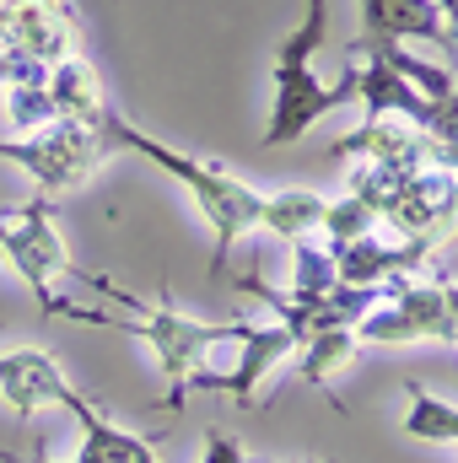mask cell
Here are the masks:
<instances>
[{
	"label": "cell",
	"instance_id": "52a82bcc",
	"mask_svg": "<svg viewBox=\"0 0 458 463\" xmlns=\"http://www.w3.org/2000/svg\"><path fill=\"white\" fill-rule=\"evenodd\" d=\"M335 162H372V167H426V135L410 124V118H394V114H377V118H361V129L340 135L329 146Z\"/></svg>",
	"mask_w": 458,
	"mask_h": 463
},
{
	"label": "cell",
	"instance_id": "277c9868",
	"mask_svg": "<svg viewBox=\"0 0 458 463\" xmlns=\"http://www.w3.org/2000/svg\"><path fill=\"white\" fill-rule=\"evenodd\" d=\"M0 156L16 162L43 194H71V189H81V184L114 156V146H109L103 129L54 118V124L33 129V135H22V140H0Z\"/></svg>",
	"mask_w": 458,
	"mask_h": 463
},
{
	"label": "cell",
	"instance_id": "3957f363",
	"mask_svg": "<svg viewBox=\"0 0 458 463\" xmlns=\"http://www.w3.org/2000/svg\"><path fill=\"white\" fill-rule=\"evenodd\" d=\"M0 259L22 275V286L38 297V313L43 318H76L87 307L65 302L54 286L60 280H76V264L65 253V237L54 227V211L49 200H27V205H0Z\"/></svg>",
	"mask_w": 458,
	"mask_h": 463
},
{
	"label": "cell",
	"instance_id": "30bf717a",
	"mask_svg": "<svg viewBox=\"0 0 458 463\" xmlns=\"http://www.w3.org/2000/svg\"><path fill=\"white\" fill-rule=\"evenodd\" d=\"M65 410L81 420V463H162L151 453V442L146 437H129L124 426H114L87 393H65Z\"/></svg>",
	"mask_w": 458,
	"mask_h": 463
},
{
	"label": "cell",
	"instance_id": "8992f818",
	"mask_svg": "<svg viewBox=\"0 0 458 463\" xmlns=\"http://www.w3.org/2000/svg\"><path fill=\"white\" fill-rule=\"evenodd\" d=\"M297 350V335L286 329V324H248V335H243V355H237V366L232 372H195L189 377V388H211V393H227L237 410H253V393H259V383L286 361Z\"/></svg>",
	"mask_w": 458,
	"mask_h": 463
},
{
	"label": "cell",
	"instance_id": "9a60e30c",
	"mask_svg": "<svg viewBox=\"0 0 458 463\" xmlns=\"http://www.w3.org/2000/svg\"><path fill=\"white\" fill-rule=\"evenodd\" d=\"M5 118L22 129V135H33V129H43V124H54V98H49V81H27V87H5Z\"/></svg>",
	"mask_w": 458,
	"mask_h": 463
},
{
	"label": "cell",
	"instance_id": "ba28073f",
	"mask_svg": "<svg viewBox=\"0 0 458 463\" xmlns=\"http://www.w3.org/2000/svg\"><path fill=\"white\" fill-rule=\"evenodd\" d=\"M71 383L60 372V361L49 350H11L0 355V399L11 404V415L27 426L38 404H65Z\"/></svg>",
	"mask_w": 458,
	"mask_h": 463
},
{
	"label": "cell",
	"instance_id": "9c48e42d",
	"mask_svg": "<svg viewBox=\"0 0 458 463\" xmlns=\"http://www.w3.org/2000/svg\"><path fill=\"white\" fill-rule=\"evenodd\" d=\"M367 33L361 38H383V43H432V49H453L437 0H361Z\"/></svg>",
	"mask_w": 458,
	"mask_h": 463
},
{
	"label": "cell",
	"instance_id": "e0dca14e",
	"mask_svg": "<svg viewBox=\"0 0 458 463\" xmlns=\"http://www.w3.org/2000/svg\"><path fill=\"white\" fill-rule=\"evenodd\" d=\"M437 11H443V27H448V38L458 43V0H437Z\"/></svg>",
	"mask_w": 458,
	"mask_h": 463
},
{
	"label": "cell",
	"instance_id": "7c38bea8",
	"mask_svg": "<svg viewBox=\"0 0 458 463\" xmlns=\"http://www.w3.org/2000/svg\"><path fill=\"white\" fill-rule=\"evenodd\" d=\"M324 211H329L324 194H313V189H281V194H264L259 227L286 237V242H308L313 232L324 227Z\"/></svg>",
	"mask_w": 458,
	"mask_h": 463
},
{
	"label": "cell",
	"instance_id": "ac0fdd59",
	"mask_svg": "<svg viewBox=\"0 0 458 463\" xmlns=\"http://www.w3.org/2000/svg\"><path fill=\"white\" fill-rule=\"evenodd\" d=\"M27 463H54V458H43V453H33V458H27ZM76 463H81V458H76Z\"/></svg>",
	"mask_w": 458,
	"mask_h": 463
},
{
	"label": "cell",
	"instance_id": "5b68a950",
	"mask_svg": "<svg viewBox=\"0 0 458 463\" xmlns=\"http://www.w3.org/2000/svg\"><path fill=\"white\" fill-rule=\"evenodd\" d=\"M0 49L33 65L76 54V16L65 0H0Z\"/></svg>",
	"mask_w": 458,
	"mask_h": 463
},
{
	"label": "cell",
	"instance_id": "4fadbf2b",
	"mask_svg": "<svg viewBox=\"0 0 458 463\" xmlns=\"http://www.w3.org/2000/svg\"><path fill=\"white\" fill-rule=\"evenodd\" d=\"M302 361H297V377L313 383V388H329V377L340 372L345 361L356 355V329H324L313 340H302Z\"/></svg>",
	"mask_w": 458,
	"mask_h": 463
},
{
	"label": "cell",
	"instance_id": "2e32d148",
	"mask_svg": "<svg viewBox=\"0 0 458 463\" xmlns=\"http://www.w3.org/2000/svg\"><path fill=\"white\" fill-rule=\"evenodd\" d=\"M200 463H248V453H243V442H237V437L216 431V426H205V458H200Z\"/></svg>",
	"mask_w": 458,
	"mask_h": 463
},
{
	"label": "cell",
	"instance_id": "5bb4252c",
	"mask_svg": "<svg viewBox=\"0 0 458 463\" xmlns=\"http://www.w3.org/2000/svg\"><path fill=\"white\" fill-rule=\"evenodd\" d=\"M377 211L367 205V200H356V194H345V200H329V211H324V248H340V242H356V237H377Z\"/></svg>",
	"mask_w": 458,
	"mask_h": 463
},
{
	"label": "cell",
	"instance_id": "d6986e66",
	"mask_svg": "<svg viewBox=\"0 0 458 463\" xmlns=\"http://www.w3.org/2000/svg\"><path fill=\"white\" fill-rule=\"evenodd\" d=\"M0 269H5V259H0Z\"/></svg>",
	"mask_w": 458,
	"mask_h": 463
},
{
	"label": "cell",
	"instance_id": "7a4b0ae2",
	"mask_svg": "<svg viewBox=\"0 0 458 463\" xmlns=\"http://www.w3.org/2000/svg\"><path fill=\"white\" fill-rule=\"evenodd\" d=\"M76 280H81V286H98L103 297H114V302H124V307H135V313H140L135 324H124V318H103V313H81V324L135 335V340H146V345L157 350L162 377H167V399H162V404H167L173 415L184 410L189 377L200 372L205 350L222 345V340H237V345H243V335H248V324H200V318H184V313H178V307H167V302H140V297H129L124 286L103 280V275H87V269H76Z\"/></svg>",
	"mask_w": 458,
	"mask_h": 463
},
{
	"label": "cell",
	"instance_id": "6da1fadb",
	"mask_svg": "<svg viewBox=\"0 0 458 463\" xmlns=\"http://www.w3.org/2000/svg\"><path fill=\"white\" fill-rule=\"evenodd\" d=\"M103 135H109V146H124V151H135V156H146L151 167H162L167 178H178L184 189H189V200L200 205V216L211 222L216 232V259H211V269H227L232 259V242L243 237V232L259 227V205H264V194L259 189H248L243 178H232L227 167H216V162H200V156H184V151H173V146H162V140H151L140 124H129L124 114H103L98 124Z\"/></svg>",
	"mask_w": 458,
	"mask_h": 463
},
{
	"label": "cell",
	"instance_id": "8fae6325",
	"mask_svg": "<svg viewBox=\"0 0 458 463\" xmlns=\"http://www.w3.org/2000/svg\"><path fill=\"white\" fill-rule=\"evenodd\" d=\"M49 98H54V114L71 118V124H87V129H98L109 114L103 81H98L92 60H81V54H65L49 65Z\"/></svg>",
	"mask_w": 458,
	"mask_h": 463
}]
</instances>
